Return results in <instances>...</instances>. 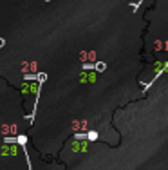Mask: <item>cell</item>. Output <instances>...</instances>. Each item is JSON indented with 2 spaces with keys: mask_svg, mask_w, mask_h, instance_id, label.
<instances>
[{
  "mask_svg": "<svg viewBox=\"0 0 168 170\" xmlns=\"http://www.w3.org/2000/svg\"><path fill=\"white\" fill-rule=\"evenodd\" d=\"M18 154V148H16V145L13 147V145H4L2 147V156H16Z\"/></svg>",
  "mask_w": 168,
  "mask_h": 170,
  "instance_id": "1",
  "label": "cell"
},
{
  "mask_svg": "<svg viewBox=\"0 0 168 170\" xmlns=\"http://www.w3.org/2000/svg\"><path fill=\"white\" fill-rule=\"evenodd\" d=\"M87 137H89L90 141H94V140H96V137H98V134H96V132H89V136H87Z\"/></svg>",
  "mask_w": 168,
  "mask_h": 170,
  "instance_id": "2",
  "label": "cell"
},
{
  "mask_svg": "<svg viewBox=\"0 0 168 170\" xmlns=\"http://www.w3.org/2000/svg\"><path fill=\"white\" fill-rule=\"evenodd\" d=\"M25 141H27L25 136H20V137H18V143H20V145H25Z\"/></svg>",
  "mask_w": 168,
  "mask_h": 170,
  "instance_id": "3",
  "label": "cell"
},
{
  "mask_svg": "<svg viewBox=\"0 0 168 170\" xmlns=\"http://www.w3.org/2000/svg\"><path fill=\"white\" fill-rule=\"evenodd\" d=\"M0 45H4V40H0Z\"/></svg>",
  "mask_w": 168,
  "mask_h": 170,
  "instance_id": "4",
  "label": "cell"
}]
</instances>
